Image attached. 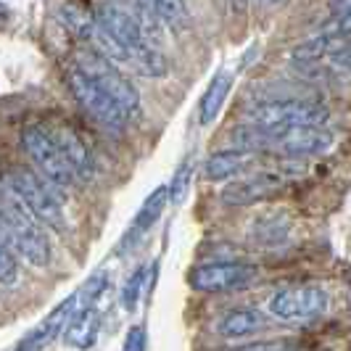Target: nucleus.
Listing matches in <instances>:
<instances>
[{"mask_svg":"<svg viewBox=\"0 0 351 351\" xmlns=\"http://www.w3.org/2000/svg\"><path fill=\"white\" fill-rule=\"evenodd\" d=\"M148 346V338H145V330H143L141 325H132L127 335H124V346L122 351H145Z\"/></svg>","mask_w":351,"mask_h":351,"instance_id":"obj_27","label":"nucleus"},{"mask_svg":"<svg viewBox=\"0 0 351 351\" xmlns=\"http://www.w3.org/2000/svg\"><path fill=\"white\" fill-rule=\"evenodd\" d=\"M3 243L14 248L19 259L35 267L51 262V241L43 232V225L8 191L3 193Z\"/></svg>","mask_w":351,"mask_h":351,"instance_id":"obj_1","label":"nucleus"},{"mask_svg":"<svg viewBox=\"0 0 351 351\" xmlns=\"http://www.w3.org/2000/svg\"><path fill=\"white\" fill-rule=\"evenodd\" d=\"M338 11V16L333 19V32L341 37L351 35V5H341V8H335Z\"/></svg>","mask_w":351,"mask_h":351,"instance_id":"obj_28","label":"nucleus"},{"mask_svg":"<svg viewBox=\"0 0 351 351\" xmlns=\"http://www.w3.org/2000/svg\"><path fill=\"white\" fill-rule=\"evenodd\" d=\"M130 69L138 71L141 77H164L169 71V61L167 56L158 51V48H143V51L132 53L130 58Z\"/></svg>","mask_w":351,"mask_h":351,"instance_id":"obj_21","label":"nucleus"},{"mask_svg":"<svg viewBox=\"0 0 351 351\" xmlns=\"http://www.w3.org/2000/svg\"><path fill=\"white\" fill-rule=\"evenodd\" d=\"M169 201H172V198H169V185H158L156 191H151L148 198L143 201L141 211L135 214V219H132L130 230H127L124 243H127V246H132L138 238H143L148 230L154 228V225L158 222V217L164 214V209H167V204H169Z\"/></svg>","mask_w":351,"mask_h":351,"instance_id":"obj_13","label":"nucleus"},{"mask_svg":"<svg viewBox=\"0 0 351 351\" xmlns=\"http://www.w3.org/2000/svg\"><path fill=\"white\" fill-rule=\"evenodd\" d=\"M343 45H346L343 37L335 35L333 29H330V32H322V35L304 40L301 45L293 48L291 56H293V61H301V64H317V61L325 58V56H335Z\"/></svg>","mask_w":351,"mask_h":351,"instance_id":"obj_19","label":"nucleus"},{"mask_svg":"<svg viewBox=\"0 0 351 351\" xmlns=\"http://www.w3.org/2000/svg\"><path fill=\"white\" fill-rule=\"evenodd\" d=\"M93 14H95L98 27H101L114 43H119L124 51L130 53V58H132V53L148 48L145 40H143L141 21H138V16H135L132 5L104 3V5H93Z\"/></svg>","mask_w":351,"mask_h":351,"instance_id":"obj_9","label":"nucleus"},{"mask_svg":"<svg viewBox=\"0 0 351 351\" xmlns=\"http://www.w3.org/2000/svg\"><path fill=\"white\" fill-rule=\"evenodd\" d=\"M288 232H291V222L285 214H267L251 225V238L262 246H280L288 241Z\"/></svg>","mask_w":351,"mask_h":351,"instance_id":"obj_20","label":"nucleus"},{"mask_svg":"<svg viewBox=\"0 0 351 351\" xmlns=\"http://www.w3.org/2000/svg\"><path fill=\"white\" fill-rule=\"evenodd\" d=\"M5 191L19 198V204L35 217L40 225L66 232V217H64V204L56 195L53 185L29 169H11L5 172Z\"/></svg>","mask_w":351,"mask_h":351,"instance_id":"obj_2","label":"nucleus"},{"mask_svg":"<svg viewBox=\"0 0 351 351\" xmlns=\"http://www.w3.org/2000/svg\"><path fill=\"white\" fill-rule=\"evenodd\" d=\"M330 64H333L335 69L351 71V43H346L335 56H330Z\"/></svg>","mask_w":351,"mask_h":351,"instance_id":"obj_30","label":"nucleus"},{"mask_svg":"<svg viewBox=\"0 0 351 351\" xmlns=\"http://www.w3.org/2000/svg\"><path fill=\"white\" fill-rule=\"evenodd\" d=\"M80 312V293H74L64 304H58L51 315L45 317L37 328H32L29 333L19 341L16 351H43L53 338H58L61 333H66L64 328H69V322L74 319V315Z\"/></svg>","mask_w":351,"mask_h":351,"instance_id":"obj_12","label":"nucleus"},{"mask_svg":"<svg viewBox=\"0 0 351 351\" xmlns=\"http://www.w3.org/2000/svg\"><path fill=\"white\" fill-rule=\"evenodd\" d=\"M262 328L264 317L256 309H248V306L230 309L217 319V333L225 335V338H246V335L259 333Z\"/></svg>","mask_w":351,"mask_h":351,"instance_id":"obj_15","label":"nucleus"},{"mask_svg":"<svg viewBox=\"0 0 351 351\" xmlns=\"http://www.w3.org/2000/svg\"><path fill=\"white\" fill-rule=\"evenodd\" d=\"M53 135H56V141L61 145V151L71 161V167H74V172H77L80 180H90V177L95 175V158H93L90 148L85 145V141L71 127H56Z\"/></svg>","mask_w":351,"mask_h":351,"instance_id":"obj_14","label":"nucleus"},{"mask_svg":"<svg viewBox=\"0 0 351 351\" xmlns=\"http://www.w3.org/2000/svg\"><path fill=\"white\" fill-rule=\"evenodd\" d=\"M19 275H21L19 256L14 254V248H8L3 243V248H0V282H3V288H14Z\"/></svg>","mask_w":351,"mask_h":351,"instance_id":"obj_26","label":"nucleus"},{"mask_svg":"<svg viewBox=\"0 0 351 351\" xmlns=\"http://www.w3.org/2000/svg\"><path fill=\"white\" fill-rule=\"evenodd\" d=\"M235 351H296V349L288 341H262V343H248V346Z\"/></svg>","mask_w":351,"mask_h":351,"instance_id":"obj_29","label":"nucleus"},{"mask_svg":"<svg viewBox=\"0 0 351 351\" xmlns=\"http://www.w3.org/2000/svg\"><path fill=\"white\" fill-rule=\"evenodd\" d=\"M248 124L269 130H293V127H322L328 122V106L306 98H282L264 101L246 108Z\"/></svg>","mask_w":351,"mask_h":351,"instance_id":"obj_4","label":"nucleus"},{"mask_svg":"<svg viewBox=\"0 0 351 351\" xmlns=\"http://www.w3.org/2000/svg\"><path fill=\"white\" fill-rule=\"evenodd\" d=\"M267 309L282 322L306 325L328 312V293L317 285H288L272 293Z\"/></svg>","mask_w":351,"mask_h":351,"instance_id":"obj_7","label":"nucleus"},{"mask_svg":"<svg viewBox=\"0 0 351 351\" xmlns=\"http://www.w3.org/2000/svg\"><path fill=\"white\" fill-rule=\"evenodd\" d=\"M254 158V154H246V151H235V148H228V151H217L211 154L206 161H204V177L211 180V182H219V180H230V177L241 175L248 167V161Z\"/></svg>","mask_w":351,"mask_h":351,"instance_id":"obj_17","label":"nucleus"},{"mask_svg":"<svg viewBox=\"0 0 351 351\" xmlns=\"http://www.w3.org/2000/svg\"><path fill=\"white\" fill-rule=\"evenodd\" d=\"M259 269L243 262H211L201 264L191 272V288L198 293H232L256 282Z\"/></svg>","mask_w":351,"mask_h":351,"instance_id":"obj_8","label":"nucleus"},{"mask_svg":"<svg viewBox=\"0 0 351 351\" xmlns=\"http://www.w3.org/2000/svg\"><path fill=\"white\" fill-rule=\"evenodd\" d=\"M154 5V14L158 16V21L164 24V27H185L188 24V5L185 3H177V0H164V3H151Z\"/></svg>","mask_w":351,"mask_h":351,"instance_id":"obj_23","label":"nucleus"},{"mask_svg":"<svg viewBox=\"0 0 351 351\" xmlns=\"http://www.w3.org/2000/svg\"><path fill=\"white\" fill-rule=\"evenodd\" d=\"M106 288H108V275L106 272H95L85 282V288L80 291V309H95V301L104 296Z\"/></svg>","mask_w":351,"mask_h":351,"instance_id":"obj_25","label":"nucleus"},{"mask_svg":"<svg viewBox=\"0 0 351 351\" xmlns=\"http://www.w3.org/2000/svg\"><path fill=\"white\" fill-rule=\"evenodd\" d=\"M21 145H24L29 161L37 167L40 177H45L53 188H71L74 182H80V177L74 172L66 154L61 151L51 127H43V124L27 127L21 132Z\"/></svg>","mask_w":351,"mask_h":351,"instance_id":"obj_3","label":"nucleus"},{"mask_svg":"<svg viewBox=\"0 0 351 351\" xmlns=\"http://www.w3.org/2000/svg\"><path fill=\"white\" fill-rule=\"evenodd\" d=\"M282 185H285V177L280 172H256V175L232 180L230 185H225L219 198L225 206H254L272 198Z\"/></svg>","mask_w":351,"mask_h":351,"instance_id":"obj_10","label":"nucleus"},{"mask_svg":"<svg viewBox=\"0 0 351 351\" xmlns=\"http://www.w3.org/2000/svg\"><path fill=\"white\" fill-rule=\"evenodd\" d=\"M71 64H74L77 69L85 71L88 77H93V80H95V82H98V85H101L117 104L122 106V111L130 117V119L141 111V95H138V90L130 85V80L117 69L114 61H108V58H104L101 53L85 48V51H80L74 58H71Z\"/></svg>","mask_w":351,"mask_h":351,"instance_id":"obj_5","label":"nucleus"},{"mask_svg":"<svg viewBox=\"0 0 351 351\" xmlns=\"http://www.w3.org/2000/svg\"><path fill=\"white\" fill-rule=\"evenodd\" d=\"M333 148V132L325 127H293L282 130L272 151L282 154L285 158H309L322 156Z\"/></svg>","mask_w":351,"mask_h":351,"instance_id":"obj_11","label":"nucleus"},{"mask_svg":"<svg viewBox=\"0 0 351 351\" xmlns=\"http://www.w3.org/2000/svg\"><path fill=\"white\" fill-rule=\"evenodd\" d=\"M98 330H101V315H98V309H80L74 315V319L69 322V328L64 333V341L69 343L71 349L88 351L95 346Z\"/></svg>","mask_w":351,"mask_h":351,"instance_id":"obj_16","label":"nucleus"},{"mask_svg":"<svg viewBox=\"0 0 351 351\" xmlns=\"http://www.w3.org/2000/svg\"><path fill=\"white\" fill-rule=\"evenodd\" d=\"M66 82H69L74 101L82 106V111L88 117H93L101 127L122 130L124 124L130 122V117L122 111V106L117 104L93 77H88L82 69H77L74 64H69V69H66Z\"/></svg>","mask_w":351,"mask_h":351,"instance_id":"obj_6","label":"nucleus"},{"mask_svg":"<svg viewBox=\"0 0 351 351\" xmlns=\"http://www.w3.org/2000/svg\"><path fill=\"white\" fill-rule=\"evenodd\" d=\"M143 285H145V267H138L127 282H124L122 288V306L127 312H135V306H138V301L143 296Z\"/></svg>","mask_w":351,"mask_h":351,"instance_id":"obj_24","label":"nucleus"},{"mask_svg":"<svg viewBox=\"0 0 351 351\" xmlns=\"http://www.w3.org/2000/svg\"><path fill=\"white\" fill-rule=\"evenodd\" d=\"M193 169H195L193 156H188L177 167L175 177H172V182H169V198H172V204H182V201H185V195L191 191V182H193Z\"/></svg>","mask_w":351,"mask_h":351,"instance_id":"obj_22","label":"nucleus"},{"mask_svg":"<svg viewBox=\"0 0 351 351\" xmlns=\"http://www.w3.org/2000/svg\"><path fill=\"white\" fill-rule=\"evenodd\" d=\"M230 88H232V77H230L228 71H219L209 82V88H206L201 104H198V122H201V127H209V124L219 117Z\"/></svg>","mask_w":351,"mask_h":351,"instance_id":"obj_18","label":"nucleus"}]
</instances>
